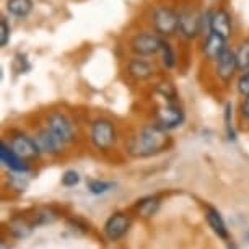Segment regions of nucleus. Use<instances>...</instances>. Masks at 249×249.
I'll list each match as a JSON object with an SVG mask.
<instances>
[{"label": "nucleus", "instance_id": "nucleus-1", "mask_svg": "<svg viewBox=\"0 0 249 249\" xmlns=\"http://www.w3.org/2000/svg\"><path fill=\"white\" fill-rule=\"evenodd\" d=\"M170 143L166 130L160 129L157 124L140 129L129 139L125 150L134 158H148L157 153H161Z\"/></svg>", "mask_w": 249, "mask_h": 249}, {"label": "nucleus", "instance_id": "nucleus-2", "mask_svg": "<svg viewBox=\"0 0 249 249\" xmlns=\"http://www.w3.org/2000/svg\"><path fill=\"white\" fill-rule=\"evenodd\" d=\"M116 127L109 119H96L93 121L91 130H90V137L93 145L101 150V152H107L112 148V145L116 143Z\"/></svg>", "mask_w": 249, "mask_h": 249}, {"label": "nucleus", "instance_id": "nucleus-3", "mask_svg": "<svg viewBox=\"0 0 249 249\" xmlns=\"http://www.w3.org/2000/svg\"><path fill=\"white\" fill-rule=\"evenodd\" d=\"M155 31L161 36H173L179 31V13L170 7H157L152 15Z\"/></svg>", "mask_w": 249, "mask_h": 249}, {"label": "nucleus", "instance_id": "nucleus-4", "mask_svg": "<svg viewBox=\"0 0 249 249\" xmlns=\"http://www.w3.org/2000/svg\"><path fill=\"white\" fill-rule=\"evenodd\" d=\"M186 116L181 106H178L176 103H166L164 106L158 107L157 114H155V124L163 130H173L182 125Z\"/></svg>", "mask_w": 249, "mask_h": 249}, {"label": "nucleus", "instance_id": "nucleus-5", "mask_svg": "<svg viewBox=\"0 0 249 249\" xmlns=\"http://www.w3.org/2000/svg\"><path fill=\"white\" fill-rule=\"evenodd\" d=\"M161 37L157 33H139L130 39V51L139 55V57H148V55H155L160 53L161 48Z\"/></svg>", "mask_w": 249, "mask_h": 249}, {"label": "nucleus", "instance_id": "nucleus-6", "mask_svg": "<svg viewBox=\"0 0 249 249\" xmlns=\"http://www.w3.org/2000/svg\"><path fill=\"white\" fill-rule=\"evenodd\" d=\"M46 127H49L55 135H59V139L64 143L75 140V134L77 132H75L73 122L62 112H51L48 119H46Z\"/></svg>", "mask_w": 249, "mask_h": 249}, {"label": "nucleus", "instance_id": "nucleus-7", "mask_svg": "<svg viewBox=\"0 0 249 249\" xmlns=\"http://www.w3.org/2000/svg\"><path fill=\"white\" fill-rule=\"evenodd\" d=\"M236 70H238L236 53L230 48H227L218 55V59L215 60V72H217L218 78L222 80V82L228 83V82H231V78Z\"/></svg>", "mask_w": 249, "mask_h": 249}, {"label": "nucleus", "instance_id": "nucleus-8", "mask_svg": "<svg viewBox=\"0 0 249 249\" xmlns=\"http://www.w3.org/2000/svg\"><path fill=\"white\" fill-rule=\"evenodd\" d=\"M179 33L186 39H194L202 33V15L196 10H182L179 13Z\"/></svg>", "mask_w": 249, "mask_h": 249}, {"label": "nucleus", "instance_id": "nucleus-9", "mask_svg": "<svg viewBox=\"0 0 249 249\" xmlns=\"http://www.w3.org/2000/svg\"><path fill=\"white\" fill-rule=\"evenodd\" d=\"M10 145L23 160H35V158L39 157V153H41V150H39V147H37V143H36V140L31 139L30 135L23 134V132L13 134Z\"/></svg>", "mask_w": 249, "mask_h": 249}, {"label": "nucleus", "instance_id": "nucleus-10", "mask_svg": "<svg viewBox=\"0 0 249 249\" xmlns=\"http://www.w3.org/2000/svg\"><path fill=\"white\" fill-rule=\"evenodd\" d=\"M130 228V218L125 213H114L105 223V234L109 241H117L125 236Z\"/></svg>", "mask_w": 249, "mask_h": 249}, {"label": "nucleus", "instance_id": "nucleus-11", "mask_svg": "<svg viewBox=\"0 0 249 249\" xmlns=\"http://www.w3.org/2000/svg\"><path fill=\"white\" fill-rule=\"evenodd\" d=\"M35 140L39 147L41 153H49V155H59L64 150V142L59 139V135H55L49 127H44L37 130L35 135Z\"/></svg>", "mask_w": 249, "mask_h": 249}, {"label": "nucleus", "instance_id": "nucleus-12", "mask_svg": "<svg viewBox=\"0 0 249 249\" xmlns=\"http://www.w3.org/2000/svg\"><path fill=\"white\" fill-rule=\"evenodd\" d=\"M0 160H2V163L13 173H28L26 160H23L20 155L12 148V145H7L5 142L0 143Z\"/></svg>", "mask_w": 249, "mask_h": 249}, {"label": "nucleus", "instance_id": "nucleus-13", "mask_svg": "<svg viewBox=\"0 0 249 249\" xmlns=\"http://www.w3.org/2000/svg\"><path fill=\"white\" fill-rule=\"evenodd\" d=\"M210 31L223 36L225 39H228V37L233 35L231 17H230V13L227 10L218 8V10L212 12V18H210Z\"/></svg>", "mask_w": 249, "mask_h": 249}, {"label": "nucleus", "instance_id": "nucleus-14", "mask_svg": "<svg viewBox=\"0 0 249 249\" xmlns=\"http://www.w3.org/2000/svg\"><path fill=\"white\" fill-rule=\"evenodd\" d=\"M127 72L132 78L139 80V82H143V80H148L153 77L155 73V67L148 60L145 59H140V57H135V59H130L129 64H127Z\"/></svg>", "mask_w": 249, "mask_h": 249}, {"label": "nucleus", "instance_id": "nucleus-15", "mask_svg": "<svg viewBox=\"0 0 249 249\" xmlns=\"http://www.w3.org/2000/svg\"><path fill=\"white\" fill-rule=\"evenodd\" d=\"M227 49V39L223 36L217 35V33L210 31L207 35V39L204 43V55L209 60H217L218 55Z\"/></svg>", "mask_w": 249, "mask_h": 249}, {"label": "nucleus", "instance_id": "nucleus-16", "mask_svg": "<svg viewBox=\"0 0 249 249\" xmlns=\"http://www.w3.org/2000/svg\"><path fill=\"white\" fill-rule=\"evenodd\" d=\"M205 218H207V223L209 227L213 230V233L217 234L218 238L222 239H228V228H227V223H225L223 217L220 215V212L213 207H207L205 209Z\"/></svg>", "mask_w": 249, "mask_h": 249}, {"label": "nucleus", "instance_id": "nucleus-17", "mask_svg": "<svg viewBox=\"0 0 249 249\" xmlns=\"http://www.w3.org/2000/svg\"><path fill=\"white\" fill-rule=\"evenodd\" d=\"M33 228H35V225H33L31 220H26L23 217H15L8 222V233L17 239L28 238L33 233Z\"/></svg>", "mask_w": 249, "mask_h": 249}, {"label": "nucleus", "instance_id": "nucleus-18", "mask_svg": "<svg viewBox=\"0 0 249 249\" xmlns=\"http://www.w3.org/2000/svg\"><path fill=\"white\" fill-rule=\"evenodd\" d=\"M160 209V199L158 197H143V199H140L137 202V205H135V210H137V213L140 215V217L143 218H150L153 217L155 213L158 212Z\"/></svg>", "mask_w": 249, "mask_h": 249}, {"label": "nucleus", "instance_id": "nucleus-19", "mask_svg": "<svg viewBox=\"0 0 249 249\" xmlns=\"http://www.w3.org/2000/svg\"><path fill=\"white\" fill-rule=\"evenodd\" d=\"M59 218V212L53 207H41L37 209L35 215L31 217V222L35 227H43V225H51Z\"/></svg>", "mask_w": 249, "mask_h": 249}, {"label": "nucleus", "instance_id": "nucleus-20", "mask_svg": "<svg viewBox=\"0 0 249 249\" xmlns=\"http://www.w3.org/2000/svg\"><path fill=\"white\" fill-rule=\"evenodd\" d=\"M7 10L17 18H26L33 10V0H8Z\"/></svg>", "mask_w": 249, "mask_h": 249}, {"label": "nucleus", "instance_id": "nucleus-21", "mask_svg": "<svg viewBox=\"0 0 249 249\" xmlns=\"http://www.w3.org/2000/svg\"><path fill=\"white\" fill-rule=\"evenodd\" d=\"M158 54L161 55V64L164 69H173L176 65V54L168 41H161V48H160Z\"/></svg>", "mask_w": 249, "mask_h": 249}, {"label": "nucleus", "instance_id": "nucleus-22", "mask_svg": "<svg viewBox=\"0 0 249 249\" xmlns=\"http://www.w3.org/2000/svg\"><path fill=\"white\" fill-rule=\"evenodd\" d=\"M155 93L161 96L163 100H166V103H176V100H178L176 88L173 87L171 83H166V82L158 83L157 88H155Z\"/></svg>", "mask_w": 249, "mask_h": 249}, {"label": "nucleus", "instance_id": "nucleus-23", "mask_svg": "<svg viewBox=\"0 0 249 249\" xmlns=\"http://www.w3.org/2000/svg\"><path fill=\"white\" fill-rule=\"evenodd\" d=\"M236 60H238V70H244L249 69V39L248 41H243L239 44V48L236 51Z\"/></svg>", "mask_w": 249, "mask_h": 249}, {"label": "nucleus", "instance_id": "nucleus-24", "mask_svg": "<svg viewBox=\"0 0 249 249\" xmlns=\"http://www.w3.org/2000/svg\"><path fill=\"white\" fill-rule=\"evenodd\" d=\"M225 129H227V135L230 140H234L236 135H234V129H233V106L231 103H227L225 106Z\"/></svg>", "mask_w": 249, "mask_h": 249}, {"label": "nucleus", "instance_id": "nucleus-25", "mask_svg": "<svg viewBox=\"0 0 249 249\" xmlns=\"http://www.w3.org/2000/svg\"><path fill=\"white\" fill-rule=\"evenodd\" d=\"M114 187V182H106V181H98V179H93L88 182V191L91 194H105V192L111 191Z\"/></svg>", "mask_w": 249, "mask_h": 249}, {"label": "nucleus", "instance_id": "nucleus-26", "mask_svg": "<svg viewBox=\"0 0 249 249\" xmlns=\"http://www.w3.org/2000/svg\"><path fill=\"white\" fill-rule=\"evenodd\" d=\"M10 35H12V28L5 18H2V20H0V46H2V48H5L8 44Z\"/></svg>", "mask_w": 249, "mask_h": 249}, {"label": "nucleus", "instance_id": "nucleus-27", "mask_svg": "<svg viewBox=\"0 0 249 249\" xmlns=\"http://www.w3.org/2000/svg\"><path fill=\"white\" fill-rule=\"evenodd\" d=\"M236 88H238V93L241 96H248L249 95V69L244 70V72L241 73V77L238 78Z\"/></svg>", "mask_w": 249, "mask_h": 249}, {"label": "nucleus", "instance_id": "nucleus-28", "mask_svg": "<svg viewBox=\"0 0 249 249\" xmlns=\"http://www.w3.org/2000/svg\"><path fill=\"white\" fill-rule=\"evenodd\" d=\"M78 182H80V175L77 171L69 170L62 175V184L65 187H73V186H77Z\"/></svg>", "mask_w": 249, "mask_h": 249}, {"label": "nucleus", "instance_id": "nucleus-29", "mask_svg": "<svg viewBox=\"0 0 249 249\" xmlns=\"http://www.w3.org/2000/svg\"><path fill=\"white\" fill-rule=\"evenodd\" d=\"M23 175L25 173H17V176H12V186L15 187L17 191H25L28 182L23 181Z\"/></svg>", "mask_w": 249, "mask_h": 249}, {"label": "nucleus", "instance_id": "nucleus-30", "mask_svg": "<svg viewBox=\"0 0 249 249\" xmlns=\"http://www.w3.org/2000/svg\"><path fill=\"white\" fill-rule=\"evenodd\" d=\"M69 227H72L73 230H80L82 233H87L88 231V227L85 223H82L80 220H69Z\"/></svg>", "mask_w": 249, "mask_h": 249}, {"label": "nucleus", "instance_id": "nucleus-31", "mask_svg": "<svg viewBox=\"0 0 249 249\" xmlns=\"http://www.w3.org/2000/svg\"><path fill=\"white\" fill-rule=\"evenodd\" d=\"M241 116L246 121H249V95L244 96V100L241 103Z\"/></svg>", "mask_w": 249, "mask_h": 249}, {"label": "nucleus", "instance_id": "nucleus-32", "mask_svg": "<svg viewBox=\"0 0 249 249\" xmlns=\"http://www.w3.org/2000/svg\"><path fill=\"white\" fill-rule=\"evenodd\" d=\"M0 249H10V246H8V244L2 239V243H0Z\"/></svg>", "mask_w": 249, "mask_h": 249}, {"label": "nucleus", "instance_id": "nucleus-33", "mask_svg": "<svg viewBox=\"0 0 249 249\" xmlns=\"http://www.w3.org/2000/svg\"><path fill=\"white\" fill-rule=\"evenodd\" d=\"M228 249H238V246L234 243H228Z\"/></svg>", "mask_w": 249, "mask_h": 249}]
</instances>
